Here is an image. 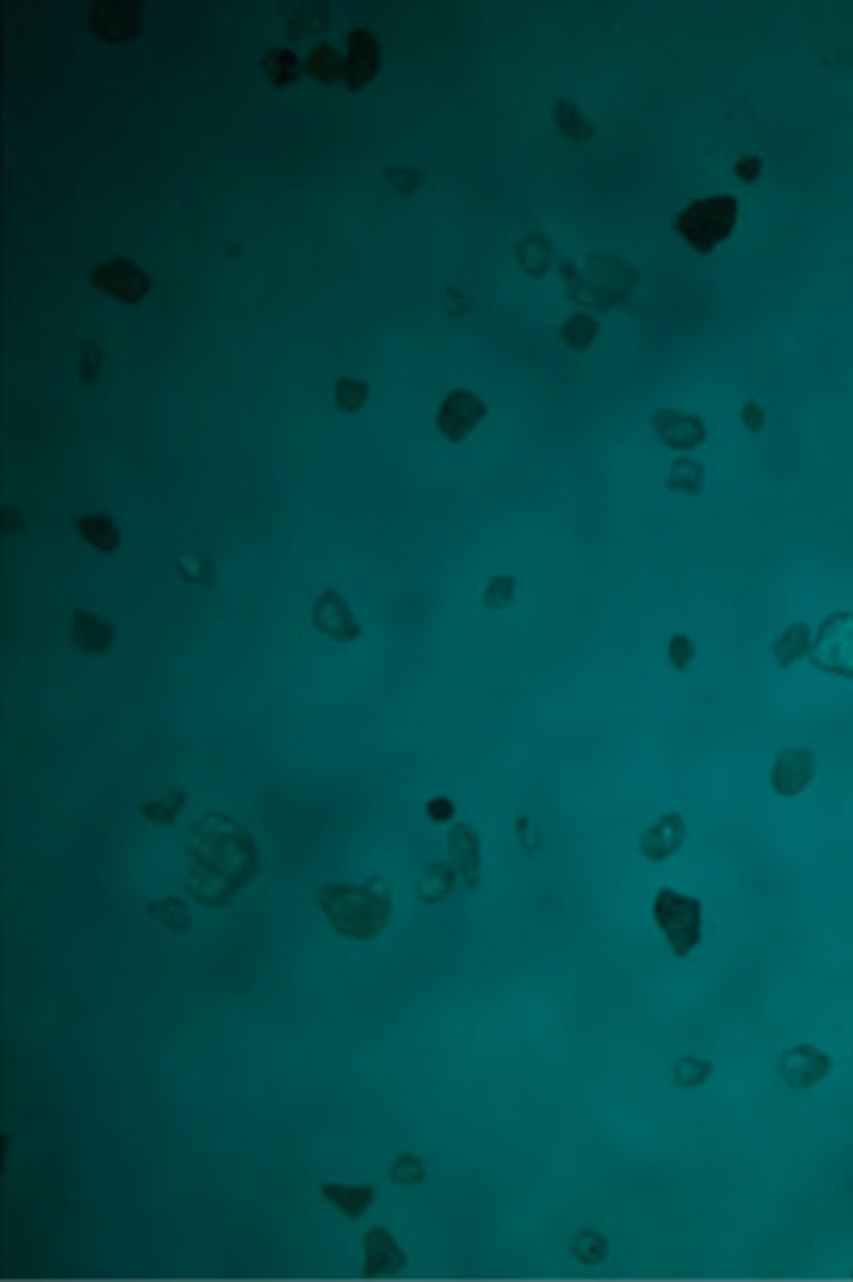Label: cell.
I'll use <instances>...</instances> for the list:
<instances>
[{
    "label": "cell",
    "instance_id": "16",
    "mask_svg": "<svg viewBox=\"0 0 853 1282\" xmlns=\"http://www.w3.org/2000/svg\"><path fill=\"white\" fill-rule=\"evenodd\" d=\"M112 624L100 615L75 612L72 615V640L84 652H106L112 646Z\"/></svg>",
    "mask_w": 853,
    "mask_h": 1282
},
{
    "label": "cell",
    "instance_id": "2",
    "mask_svg": "<svg viewBox=\"0 0 853 1282\" xmlns=\"http://www.w3.org/2000/svg\"><path fill=\"white\" fill-rule=\"evenodd\" d=\"M317 904H320L326 922L332 926V932H339L342 938H351V941H370V938L382 935V929L391 919L388 891L382 885H373V882L320 885Z\"/></svg>",
    "mask_w": 853,
    "mask_h": 1282
},
{
    "label": "cell",
    "instance_id": "23",
    "mask_svg": "<svg viewBox=\"0 0 853 1282\" xmlns=\"http://www.w3.org/2000/svg\"><path fill=\"white\" fill-rule=\"evenodd\" d=\"M596 333H599V326H596V320L590 314H571L562 323V339L574 351H587L596 342Z\"/></svg>",
    "mask_w": 853,
    "mask_h": 1282
},
{
    "label": "cell",
    "instance_id": "31",
    "mask_svg": "<svg viewBox=\"0 0 853 1282\" xmlns=\"http://www.w3.org/2000/svg\"><path fill=\"white\" fill-rule=\"evenodd\" d=\"M742 423H745V429H751V432H760V429H764V410H760V404H754V401L742 404Z\"/></svg>",
    "mask_w": 853,
    "mask_h": 1282
},
{
    "label": "cell",
    "instance_id": "29",
    "mask_svg": "<svg viewBox=\"0 0 853 1282\" xmlns=\"http://www.w3.org/2000/svg\"><path fill=\"white\" fill-rule=\"evenodd\" d=\"M335 398H339V404L345 410H357L363 404V398H367V389L354 379H345V382H339V389H335Z\"/></svg>",
    "mask_w": 853,
    "mask_h": 1282
},
{
    "label": "cell",
    "instance_id": "3",
    "mask_svg": "<svg viewBox=\"0 0 853 1282\" xmlns=\"http://www.w3.org/2000/svg\"><path fill=\"white\" fill-rule=\"evenodd\" d=\"M736 218H739L736 196L714 193L708 199H698V202L686 205L683 212L674 218V230L689 249L711 252L726 240L729 233H733Z\"/></svg>",
    "mask_w": 853,
    "mask_h": 1282
},
{
    "label": "cell",
    "instance_id": "15",
    "mask_svg": "<svg viewBox=\"0 0 853 1282\" xmlns=\"http://www.w3.org/2000/svg\"><path fill=\"white\" fill-rule=\"evenodd\" d=\"M320 1189H323V1199H326L332 1208H339L348 1220L363 1217V1214L370 1211V1205L376 1202V1189H373V1186H367V1183H360V1186L323 1183Z\"/></svg>",
    "mask_w": 853,
    "mask_h": 1282
},
{
    "label": "cell",
    "instance_id": "9",
    "mask_svg": "<svg viewBox=\"0 0 853 1282\" xmlns=\"http://www.w3.org/2000/svg\"><path fill=\"white\" fill-rule=\"evenodd\" d=\"M652 429H655V435L667 447H674V451H692V447H698V444L705 441V435H708V426H705L702 416L677 410V407L655 410L652 413Z\"/></svg>",
    "mask_w": 853,
    "mask_h": 1282
},
{
    "label": "cell",
    "instance_id": "32",
    "mask_svg": "<svg viewBox=\"0 0 853 1282\" xmlns=\"http://www.w3.org/2000/svg\"><path fill=\"white\" fill-rule=\"evenodd\" d=\"M736 171H739V177H742L745 184H751V181H757V174H760V162L751 159V156H745V159H739Z\"/></svg>",
    "mask_w": 853,
    "mask_h": 1282
},
{
    "label": "cell",
    "instance_id": "11",
    "mask_svg": "<svg viewBox=\"0 0 853 1282\" xmlns=\"http://www.w3.org/2000/svg\"><path fill=\"white\" fill-rule=\"evenodd\" d=\"M360 1251H363V1264H367V1273H373V1276H379V1273L382 1276L401 1273L404 1264H407L404 1248L398 1245V1239H394L385 1227L367 1230V1236H363V1242H360Z\"/></svg>",
    "mask_w": 853,
    "mask_h": 1282
},
{
    "label": "cell",
    "instance_id": "26",
    "mask_svg": "<svg viewBox=\"0 0 853 1282\" xmlns=\"http://www.w3.org/2000/svg\"><path fill=\"white\" fill-rule=\"evenodd\" d=\"M184 804H187V795L174 789L168 798L146 804L143 811H146V817H149V820H162V823H168V820H174V817H177V811L184 808Z\"/></svg>",
    "mask_w": 853,
    "mask_h": 1282
},
{
    "label": "cell",
    "instance_id": "21",
    "mask_svg": "<svg viewBox=\"0 0 853 1282\" xmlns=\"http://www.w3.org/2000/svg\"><path fill=\"white\" fill-rule=\"evenodd\" d=\"M711 1071H714V1065L708 1059L686 1056V1059H680L674 1065V1084L680 1090H698V1087H705L711 1081Z\"/></svg>",
    "mask_w": 853,
    "mask_h": 1282
},
{
    "label": "cell",
    "instance_id": "14",
    "mask_svg": "<svg viewBox=\"0 0 853 1282\" xmlns=\"http://www.w3.org/2000/svg\"><path fill=\"white\" fill-rule=\"evenodd\" d=\"M450 857H453V870L466 879V885L478 882V860H481V842L475 836V829L466 823H456L450 832Z\"/></svg>",
    "mask_w": 853,
    "mask_h": 1282
},
{
    "label": "cell",
    "instance_id": "7",
    "mask_svg": "<svg viewBox=\"0 0 853 1282\" xmlns=\"http://www.w3.org/2000/svg\"><path fill=\"white\" fill-rule=\"evenodd\" d=\"M832 1068H835L832 1056L826 1050H819L816 1043H795V1047L782 1050L776 1062L782 1084L795 1093H807L816 1084H822L832 1075Z\"/></svg>",
    "mask_w": 853,
    "mask_h": 1282
},
{
    "label": "cell",
    "instance_id": "6",
    "mask_svg": "<svg viewBox=\"0 0 853 1282\" xmlns=\"http://www.w3.org/2000/svg\"><path fill=\"white\" fill-rule=\"evenodd\" d=\"M810 662L816 671L853 677V615L838 612L819 628V637L813 640Z\"/></svg>",
    "mask_w": 853,
    "mask_h": 1282
},
{
    "label": "cell",
    "instance_id": "18",
    "mask_svg": "<svg viewBox=\"0 0 853 1282\" xmlns=\"http://www.w3.org/2000/svg\"><path fill=\"white\" fill-rule=\"evenodd\" d=\"M453 882H456V870L450 867V863H444V860L429 863V870H425V876H422V882H419V898H422V904H438V901H444L447 894H450V888H453Z\"/></svg>",
    "mask_w": 853,
    "mask_h": 1282
},
{
    "label": "cell",
    "instance_id": "20",
    "mask_svg": "<svg viewBox=\"0 0 853 1282\" xmlns=\"http://www.w3.org/2000/svg\"><path fill=\"white\" fill-rule=\"evenodd\" d=\"M702 485H705V466L698 460H677L674 466H670V475H667L670 491L695 494Z\"/></svg>",
    "mask_w": 853,
    "mask_h": 1282
},
{
    "label": "cell",
    "instance_id": "13",
    "mask_svg": "<svg viewBox=\"0 0 853 1282\" xmlns=\"http://www.w3.org/2000/svg\"><path fill=\"white\" fill-rule=\"evenodd\" d=\"M314 624H317V628L326 637L342 640V643L360 637V628H357V621L351 618V609L345 606L342 596L332 593V590H326L320 600H317V606H314Z\"/></svg>",
    "mask_w": 853,
    "mask_h": 1282
},
{
    "label": "cell",
    "instance_id": "17",
    "mask_svg": "<svg viewBox=\"0 0 853 1282\" xmlns=\"http://www.w3.org/2000/svg\"><path fill=\"white\" fill-rule=\"evenodd\" d=\"M807 643H810L807 624H804V621L788 624V628H785V631L776 637V643H773V662H776L779 668L798 665V662L804 659V652H807Z\"/></svg>",
    "mask_w": 853,
    "mask_h": 1282
},
{
    "label": "cell",
    "instance_id": "4",
    "mask_svg": "<svg viewBox=\"0 0 853 1282\" xmlns=\"http://www.w3.org/2000/svg\"><path fill=\"white\" fill-rule=\"evenodd\" d=\"M652 916L655 926L664 932L674 957H689V953L702 944L705 935V907L698 898L674 888H658L652 898Z\"/></svg>",
    "mask_w": 853,
    "mask_h": 1282
},
{
    "label": "cell",
    "instance_id": "5",
    "mask_svg": "<svg viewBox=\"0 0 853 1282\" xmlns=\"http://www.w3.org/2000/svg\"><path fill=\"white\" fill-rule=\"evenodd\" d=\"M608 264H612V258H587L581 264L571 261L568 274H565L571 298H584V302H590L596 308L621 302L633 274H630L627 264H621L618 271H605Z\"/></svg>",
    "mask_w": 853,
    "mask_h": 1282
},
{
    "label": "cell",
    "instance_id": "27",
    "mask_svg": "<svg viewBox=\"0 0 853 1282\" xmlns=\"http://www.w3.org/2000/svg\"><path fill=\"white\" fill-rule=\"evenodd\" d=\"M695 659V643L686 634H674L667 643V662L674 665L677 671H686Z\"/></svg>",
    "mask_w": 853,
    "mask_h": 1282
},
{
    "label": "cell",
    "instance_id": "22",
    "mask_svg": "<svg viewBox=\"0 0 853 1282\" xmlns=\"http://www.w3.org/2000/svg\"><path fill=\"white\" fill-rule=\"evenodd\" d=\"M571 1258L581 1261V1264H590V1267L602 1264L608 1258V1239L602 1233H596V1230L577 1233L574 1242H571Z\"/></svg>",
    "mask_w": 853,
    "mask_h": 1282
},
{
    "label": "cell",
    "instance_id": "12",
    "mask_svg": "<svg viewBox=\"0 0 853 1282\" xmlns=\"http://www.w3.org/2000/svg\"><path fill=\"white\" fill-rule=\"evenodd\" d=\"M686 842V820L680 814H664L658 817L643 836V857L649 863H661L667 857H674Z\"/></svg>",
    "mask_w": 853,
    "mask_h": 1282
},
{
    "label": "cell",
    "instance_id": "30",
    "mask_svg": "<svg viewBox=\"0 0 853 1282\" xmlns=\"http://www.w3.org/2000/svg\"><path fill=\"white\" fill-rule=\"evenodd\" d=\"M425 814H429L435 823H447V820H453L456 817V808H453V801L450 798H432L429 804H425Z\"/></svg>",
    "mask_w": 853,
    "mask_h": 1282
},
{
    "label": "cell",
    "instance_id": "25",
    "mask_svg": "<svg viewBox=\"0 0 853 1282\" xmlns=\"http://www.w3.org/2000/svg\"><path fill=\"white\" fill-rule=\"evenodd\" d=\"M81 534L87 544H94L97 550H112L115 547V528L106 516H87L81 522Z\"/></svg>",
    "mask_w": 853,
    "mask_h": 1282
},
{
    "label": "cell",
    "instance_id": "28",
    "mask_svg": "<svg viewBox=\"0 0 853 1282\" xmlns=\"http://www.w3.org/2000/svg\"><path fill=\"white\" fill-rule=\"evenodd\" d=\"M512 593H515V581L500 575V578H494L491 584H487L484 603L491 606V609H497V606H503V603H509V600H512Z\"/></svg>",
    "mask_w": 853,
    "mask_h": 1282
},
{
    "label": "cell",
    "instance_id": "19",
    "mask_svg": "<svg viewBox=\"0 0 853 1282\" xmlns=\"http://www.w3.org/2000/svg\"><path fill=\"white\" fill-rule=\"evenodd\" d=\"M519 261L525 267V274L531 277H543L553 264V246L543 240V236H525L519 243Z\"/></svg>",
    "mask_w": 853,
    "mask_h": 1282
},
{
    "label": "cell",
    "instance_id": "10",
    "mask_svg": "<svg viewBox=\"0 0 853 1282\" xmlns=\"http://www.w3.org/2000/svg\"><path fill=\"white\" fill-rule=\"evenodd\" d=\"M481 420H484V404L472 389H453L438 410V429L450 441L466 438Z\"/></svg>",
    "mask_w": 853,
    "mask_h": 1282
},
{
    "label": "cell",
    "instance_id": "1",
    "mask_svg": "<svg viewBox=\"0 0 853 1282\" xmlns=\"http://www.w3.org/2000/svg\"><path fill=\"white\" fill-rule=\"evenodd\" d=\"M184 857L187 888L208 907H227L261 867L252 832L224 811L199 814L187 836Z\"/></svg>",
    "mask_w": 853,
    "mask_h": 1282
},
{
    "label": "cell",
    "instance_id": "8",
    "mask_svg": "<svg viewBox=\"0 0 853 1282\" xmlns=\"http://www.w3.org/2000/svg\"><path fill=\"white\" fill-rule=\"evenodd\" d=\"M813 780H816V755L813 749H801V745H791V749L779 752L770 767V789L782 798L804 795Z\"/></svg>",
    "mask_w": 853,
    "mask_h": 1282
},
{
    "label": "cell",
    "instance_id": "24",
    "mask_svg": "<svg viewBox=\"0 0 853 1282\" xmlns=\"http://www.w3.org/2000/svg\"><path fill=\"white\" fill-rule=\"evenodd\" d=\"M425 1177H429V1171H425V1165L416 1155H398L388 1165V1180L394 1186H419L425 1183Z\"/></svg>",
    "mask_w": 853,
    "mask_h": 1282
}]
</instances>
